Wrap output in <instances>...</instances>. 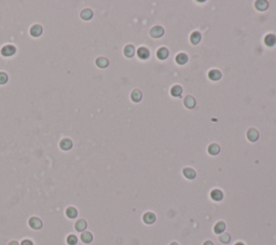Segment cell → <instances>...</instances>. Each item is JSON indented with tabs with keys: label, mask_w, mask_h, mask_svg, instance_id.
<instances>
[{
	"label": "cell",
	"mask_w": 276,
	"mask_h": 245,
	"mask_svg": "<svg viewBox=\"0 0 276 245\" xmlns=\"http://www.w3.org/2000/svg\"><path fill=\"white\" fill-rule=\"evenodd\" d=\"M8 245H20V243L16 242V241H11V242H10Z\"/></svg>",
	"instance_id": "1f68e13d"
},
{
	"label": "cell",
	"mask_w": 276,
	"mask_h": 245,
	"mask_svg": "<svg viewBox=\"0 0 276 245\" xmlns=\"http://www.w3.org/2000/svg\"><path fill=\"white\" fill-rule=\"evenodd\" d=\"M60 147L63 149V150H69V149H71V147H72V141L68 138H65L60 141Z\"/></svg>",
	"instance_id": "ba28073f"
},
{
	"label": "cell",
	"mask_w": 276,
	"mask_h": 245,
	"mask_svg": "<svg viewBox=\"0 0 276 245\" xmlns=\"http://www.w3.org/2000/svg\"><path fill=\"white\" fill-rule=\"evenodd\" d=\"M208 152L212 156L218 155V153L220 152V147H219L217 144H212V145L208 147Z\"/></svg>",
	"instance_id": "603a6c76"
},
{
	"label": "cell",
	"mask_w": 276,
	"mask_h": 245,
	"mask_svg": "<svg viewBox=\"0 0 276 245\" xmlns=\"http://www.w3.org/2000/svg\"><path fill=\"white\" fill-rule=\"evenodd\" d=\"M208 77H209V79L214 80V81H217V80H219L221 78V73L219 70H210L209 73H208Z\"/></svg>",
	"instance_id": "44dd1931"
},
{
	"label": "cell",
	"mask_w": 276,
	"mask_h": 245,
	"mask_svg": "<svg viewBox=\"0 0 276 245\" xmlns=\"http://www.w3.org/2000/svg\"><path fill=\"white\" fill-rule=\"evenodd\" d=\"M108 64H109V62L106 57H98L97 60H96V65H97L98 67H100V68H106V67L108 66Z\"/></svg>",
	"instance_id": "cb8c5ba5"
},
{
	"label": "cell",
	"mask_w": 276,
	"mask_h": 245,
	"mask_svg": "<svg viewBox=\"0 0 276 245\" xmlns=\"http://www.w3.org/2000/svg\"><path fill=\"white\" fill-rule=\"evenodd\" d=\"M235 245H245V244H244V243H242V242H237Z\"/></svg>",
	"instance_id": "836d02e7"
},
{
	"label": "cell",
	"mask_w": 276,
	"mask_h": 245,
	"mask_svg": "<svg viewBox=\"0 0 276 245\" xmlns=\"http://www.w3.org/2000/svg\"><path fill=\"white\" fill-rule=\"evenodd\" d=\"M247 137H248V139H249L250 141H256L257 139L259 138L258 131L255 130V128H250V130L247 132Z\"/></svg>",
	"instance_id": "52a82bcc"
},
{
	"label": "cell",
	"mask_w": 276,
	"mask_h": 245,
	"mask_svg": "<svg viewBox=\"0 0 276 245\" xmlns=\"http://www.w3.org/2000/svg\"><path fill=\"white\" fill-rule=\"evenodd\" d=\"M203 245H214V243H212V241H206V242L204 243Z\"/></svg>",
	"instance_id": "d6a6232c"
},
{
	"label": "cell",
	"mask_w": 276,
	"mask_h": 245,
	"mask_svg": "<svg viewBox=\"0 0 276 245\" xmlns=\"http://www.w3.org/2000/svg\"><path fill=\"white\" fill-rule=\"evenodd\" d=\"M81 18H83L84 21H88V20H91V18H93V12H92V10H90V9H84L83 11L81 12Z\"/></svg>",
	"instance_id": "ffe728a7"
},
{
	"label": "cell",
	"mask_w": 276,
	"mask_h": 245,
	"mask_svg": "<svg viewBox=\"0 0 276 245\" xmlns=\"http://www.w3.org/2000/svg\"><path fill=\"white\" fill-rule=\"evenodd\" d=\"M137 55H138V57L139 58H142V60H147V58L150 56V52H149V50L147 48L142 46V48L138 49V51H137Z\"/></svg>",
	"instance_id": "277c9868"
},
{
	"label": "cell",
	"mask_w": 276,
	"mask_h": 245,
	"mask_svg": "<svg viewBox=\"0 0 276 245\" xmlns=\"http://www.w3.org/2000/svg\"><path fill=\"white\" fill-rule=\"evenodd\" d=\"M150 35H151V37H153V38H160L164 35V29L162 28L161 26H155L151 29Z\"/></svg>",
	"instance_id": "3957f363"
},
{
	"label": "cell",
	"mask_w": 276,
	"mask_h": 245,
	"mask_svg": "<svg viewBox=\"0 0 276 245\" xmlns=\"http://www.w3.org/2000/svg\"><path fill=\"white\" fill-rule=\"evenodd\" d=\"M190 40H191V43L192 44H197L200 41H201V34L197 33V31H194V33L191 35Z\"/></svg>",
	"instance_id": "484cf974"
},
{
	"label": "cell",
	"mask_w": 276,
	"mask_h": 245,
	"mask_svg": "<svg viewBox=\"0 0 276 245\" xmlns=\"http://www.w3.org/2000/svg\"><path fill=\"white\" fill-rule=\"evenodd\" d=\"M255 6H256V8L259 10V11H264V10H266L267 7H269V5H267V2L265 1V0H259V1H256Z\"/></svg>",
	"instance_id": "ac0fdd59"
},
{
	"label": "cell",
	"mask_w": 276,
	"mask_h": 245,
	"mask_svg": "<svg viewBox=\"0 0 276 245\" xmlns=\"http://www.w3.org/2000/svg\"><path fill=\"white\" fill-rule=\"evenodd\" d=\"M20 245H33V241H30V240H28V239H26V240H23L22 243H21Z\"/></svg>",
	"instance_id": "4dcf8cb0"
},
{
	"label": "cell",
	"mask_w": 276,
	"mask_h": 245,
	"mask_svg": "<svg viewBox=\"0 0 276 245\" xmlns=\"http://www.w3.org/2000/svg\"><path fill=\"white\" fill-rule=\"evenodd\" d=\"M176 62L178 63V64H180V65L186 64V63L188 62V55L185 54V53L178 54V55L176 56Z\"/></svg>",
	"instance_id": "7402d4cb"
},
{
	"label": "cell",
	"mask_w": 276,
	"mask_h": 245,
	"mask_svg": "<svg viewBox=\"0 0 276 245\" xmlns=\"http://www.w3.org/2000/svg\"><path fill=\"white\" fill-rule=\"evenodd\" d=\"M67 243L69 245H76L78 243V238L75 234H70V235L67 236Z\"/></svg>",
	"instance_id": "83f0119b"
},
{
	"label": "cell",
	"mask_w": 276,
	"mask_h": 245,
	"mask_svg": "<svg viewBox=\"0 0 276 245\" xmlns=\"http://www.w3.org/2000/svg\"><path fill=\"white\" fill-rule=\"evenodd\" d=\"M8 81V75L3 71L0 73V84H5Z\"/></svg>",
	"instance_id": "f546056e"
},
{
	"label": "cell",
	"mask_w": 276,
	"mask_h": 245,
	"mask_svg": "<svg viewBox=\"0 0 276 245\" xmlns=\"http://www.w3.org/2000/svg\"><path fill=\"white\" fill-rule=\"evenodd\" d=\"M224 230H225V223H223V221H219V223H217L216 225H215V228H214L215 233L220 234V233H222Z\"/></svg>",
	"instance_id": "e0dca14e"
},
{
	"label": "cell",
	"mask_w": 276,
	"mask_h": 245,
	"mask_svg": "<svg viewBox=\"0 0 276 245\" xmlns=\"http://www.w3.org/2000/svg\"><path fill=\"white\" fill-rule=\"evenodd\" d=\"M230 240H231V236H230L229 233H224V234H221L220 238H219V241H220L221 243H229Z\"/></svg>",
	"instance_id": "f1b7e54d"
},
{
	"label": "cell",
	"mask_w": 276,
	"mask_h": 245,
	"mask_svg": "<svg viewBox=\"0 0 276 245\" xmlns=\"http://www.w3.org/2000/svg\"><path fill=\"white\" fill-rule=\"evenodd\" d=\"M86 226H87V225H86V221L84 220V219H80V220H78L77 223H76L75 228H76V230H77V231L82 232L83 230L86 229Z\"/></svg>",
	"instance_id": "9a60e30c"
},
{
	"label": "cell",
	"mask_w": 276,
	"mask_h": 245,
	"mask_svg": "<svg viewBox=\"0 0 276 245\" xmlns=\"http://www.w3.org/2000/svg\"><path fill=\"white\" fill-rule=\"evenodd\" d=\"M42 31H43L42 27L40 26V25H38V24L33 25V26L30 28V34H31L33 37H39V36L42 34Z\"/></svg>",
	"instance_id": "8992f818"
},
{
	"label": "cell",
	"mask_w": 276,
	"mask_h": 245,
	"mask_svg": "<svg viewBox=\"0 0 276 245\" xmlns=\"http://www.w3.org/2000/svg\"><path fill=\"white\" fill-rule=\"evenodd\" d=\"M130 97H132V100L134 101V102H139L140 100H142V94L140 91L138 90H134L132 92V95H130Z\"/></svg>",
	"instance_id": "d4e9b609"
},
{
	"label": "cell",
	"mask_w": 276,
	"mask_h": 245,
	"mask_svg": "<svg viewBox=\"0 0 276 245\" xmlns=\"http://www.w3.org/2000/svg\"><path fill=\"white\" fill-rule=\"evenodd\" d=\"M81 240L83 243H91L92 241H93V235H92V233L88 231H85V232H82L81 234Z\"/></svg>",
	"instance_id": "7c38bea8"
},
{
	"label": "cell",
	"mask_w": 276,
	"mask_h": 245,
	"mask_svg": "<svg viewBox=\"0 0 276 245\" xmlns=\"http://www.w3.org/2000/svg\"><path fill=\"white\" fill-rule=\"evenodd\" d=\"M170 245H179V244H177V243H176V242H173V243H172V244H170Z\"/></svg>",
	"instance_id": "e575fe53"
},
{
	"label": "cell",
	"mask_w": 276,
	"mask_h": 245,
	"mask_svg": "<svg viewBox=\"0 0 276 245\" xmlns=\"http://www.w3.org/2000/svg\"><path fill=\"white\" fill-rule=\"evenodd\" d=\"M210 197H212V199L215 200V201H220V200H222V198H223V193L221 190L214 189L212 192H210Z\"/></svg>",
	"instance_id": "5b68a950"
},
{
	"label": "cell",
	"mask_w": 276,
	"mask_h": 245,
	"mask_svg": "<svg viewBox=\"0 0 276 245\" xmlns=\"http://www.w3.org/2000/svg\"><path fill=\"white\" fill-rule=\"evenodd\" d=\"M183 103H185V106L189 109L193 108V107L195 106V100H194V97H192V96H187L186 98H185V102Z\"/></svg>",
	"instance_id": "2e32d148"
},
{
	"label": "cell",
	"mask_w": 276,
	"mask_h": 245,
	"mask_svg": "<svg viewBox=\"0 0 276 245\" xmlns=\"http://www.w3.org/2000/svg\"><path fill=\"white\" fill-rule=\"evenodd\" d=\"M66 215H67V217H69V218H76L78 215V211L76 210L75 207L70 206V207H68L66 210Z\"/></svg>",
	"instance_id": "4316f807"
},
{
	"label": "cell",
	"mask_w": 276,
	"mask_h": 245,
	"mask_svg": "<svg viewBox=\"0 0 276 245\" xmlns=\"http://www.w3.org/2000/svg\"><path fill=\"white\" fill-rule=\"evenodd\" d=\"M183 175H185V177L188 179H194L195 176H196V173H195V171L193 170V168H187L183 170Z\"/></svg>",
	"instance_id": "9c48e42d"
},
{
	"label": "cell",
	"mask_w": 276,
	"mask_h": 245,
	"mask_svg": "<svg viewBox=\"0 0 276 245\" xmlns=\"http://www.w3.org/2000/svg\"><path fill=\"white\" fill-rule=\"evenodd\" d=\"M28 223L33 229H40L42 227L41 219L38 218V217H31V218H29Z\"/></svg>",
	"instance_id": "7a4b0ae2"
},
{
	"label": "cell",
	"mask_w": 276,
	"mask_h": 245,
	"mask_svg": "<svg viewBox=\"0 0 276 245\" xmlns=\"http://www.w3.org/2000/svg\"><path fill=\"white\" fill-rule=\"evenodd\" d=\"M264 43L267 46H273L276 43V37L274 35H272V34H270V35H267L264 38Z\"/></svg>",
	"instance_id": "5bb4252c"
},
{
	"label": "cell",
	"mask_w": 276,
	"mask_h": 245,
	"mask_svg": "<svg viewBox=\"0 0 276 245\" xmlns=\"http://www.w3.org/2000/svg\"><path fill=\"white\" fill-rule=\"evenodd\" d=\"M170 94L175 97H179L182 94V88L180 85H174L170 90Z\"/></svg>",
	"instance_id": "d6986e66"
},
{
	"label": "cell",
	"mask_w": 276,
	"mask_h": 245,
	"mask_svg": "<svg viewBox=\"0 0 276 245\" xmlns=\"http://www.w3.org/2000/svg\"><path fill=\"white\" fill-rule=\"evenodd\" d=\"M144 221L148 225H151L155 221V215L151 212H148L144 215Z\"/></svg>",
	"instance_id": "30bf717a"
},
{
	"label": "cell",
	"mask_w": 276,
	"mask_h": 245,
	"mask_svg": "<svg viewBox=\"0 0 276 245\" xmlns=\"http://www.w3.org/2000/svg\"><path fill=\"white\" fill-rule=\"evenodd\" d=\"M134 54H135L134 45L128 44V45H126L125 48H124V55H125L126 57H132V56H134Z\"/></svg>",
	"instance_id": "8fae6325"
},
{
	"label": "cell",
	"mask_w": 276,
	"mask_h": 245,
	"mask_svg": "<svg viewBox=\"0 0 276 245\" xmlns=\"http://www.w3.org/2000/svg\"><path fill=\"white\" fill-rule=\"evenodd\" d=\"M15 52H16L15 46L12 45V44H7V45L2 46V49H1V54L3 56H12L15 54Z\"/></svg>",
	"instance_id": "6da1fadb"
},
{
	"label": "cell",
	"mask_w": 276,
	"mask_h": 245,
	"mask_svg": "<svg viewBox=\"0 0 276 245\" xmlns=\"http://www.w3.org/2000/svg\"><path fill=\"white\" fill-rule=\"evenodd\" d=\"M157 55L160 60H166V58L168 57V55H169V52H168V50L166 48H161L159 51H157Z\"/></svg>",
	"instance_id": "4fadbf2b"
}]
</instances>
